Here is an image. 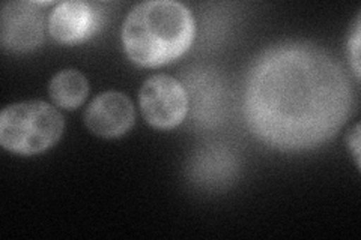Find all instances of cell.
<instances>
[{
  "mask_svg": "<svg viewBox=\"0 0 361 240\" xmlns=\"http://www.w3.org/2000/svg\"><path fill=\"white\" fill-rule=\"evenodd\" d=\"M349 61H351L353 70L357 78H360V18H357L355 27L351 38H349Z\"/></svg>",
  "mask_w": 361,
  "mask_h": 240,
  "instance_id": "9c48e42d",
  "label": "cell"
},
{
  "mask_svg": "<svg viewBox=\"0 0 361 240\" xmlns=\"http://www.w3.org/2000/svg\"><path fill=\"white\" fill-rule=\"evenodd\" d=\"M62 114L49 102L25 101L11 104L0 114V144L17 155H38L61 140Z\"/></svg>",
  "mask_w": 361,
  "mask_h": 240,
  "instance_id": "3957f363",
  "label": "cell"
},
{
  "mask_svg": "<svg viewBox=\"0 0 361 240\" xmlns=\"http://www.w3.org/2000/svg\"><path fill=\"white\" fill-rule=\"evenodd\" d=\"M39 2H9L2 8L0 38L11 51H32L44 41V14Z\"/></svg>",
  "mask_w": 361,
  "mask_h": 240,
  "instance_id": "5b68a950",
  "label": "cell"
},
{
  "mask_svg": "<svg viewBox=\"0 0 361 240\" xmlns=\"http://www.w3.org/2000/svg\"><path fill=\"white\" fill-rule=\"evenodd\" d=\"M195 35V17L185 5L175 0H151L128 13L122 26V45L135 65L157 68L183 56Z\"/></svg>",
  "mask_w": 361,
  "mask_h": 240,
  "instance_id": "7a4b0ae2",
  "label": "cell"
},
{
  "mask_svg": "<svg viewBox=\"0 0 361 240\" xmlns=\"http://www.w3.org/2000/svg\"><path fill=\"white\" fill-rule=\"evenodd\" d=\"M353 106L345 70L312 44L271 47L247 75L245 122L259 140L280 151H304L331 140Z\"/></svg>",
  "mask_w": 361,
  "mask_h": 240,
  "instance_id": "6da1fadb",
  "label": "cell"
},
{
  "mask_svg": "<svg viewBox=\"0 0 361 240\" xmlns=\"http://www.w3.org/2000/svg\"><path fill=\"white\" fill-rule=\"evenodd\" d=\"M99 15L92 5L66 0L54 6L49 18L50 37L61 44H78L89 39L98 29Z\"/></svg>",
  "mask_w": 361,
  "mask_h": 240,
  "instance_id": "52a82bcc",
  "label": "cell"
},
{
  "mask_svg": "<svg viewBox=\"0 0 361 240\" xmlns=\"http://www.w3.org/2000/svg\"><path fill=\"white\" fill-rule=\"evenodd\" d=\"M135 111L133 102L121 92L99 94L85 111L86 128L104 139H116L127 134L134 125Z\"/></svg>",
  "mask_w": 361,
  "mask_h": 240,
  "instance_id": "8992f818",
  "label": "cell"
},
{
  "mask_svg": "<svg viewBox=\"0 0 361 240\" xmlns=\"http://www.w3.org/2000/svg\"><path fill=\"white\" fill-rule=\"evenodd\" d=\"M139 104L145 120L157 130H172L184 122L188 111V94L179 80L158 74L143 83Z\"/></svg>",
  "mask_w": 361,
  "mask_h": 240,
  "instance_id": "277c9868",
  "label": "cell"
},
{
  "mask_svg": "<svg viewBox=\"0 0 361 240\" xmlns=\"http://www.w3.org/2000/svg\"><path fill=\"white\" fill-rule=\"evenodd\" d=\"M89 94L87 78L77 70H63L56 74L49 84V95L56 107L75 110Z\"/></svg>",
  "mask_w": 361,
  "mask_h": 240,
  "instance_id": "ba28073f",
  "label": "cell"
},
{
  "mask_svg": "<svg viewBox=\"0 0 361 240\" xmlns=\"http://www.w3.org/2000/svg\"><path fill=\"white\" fill-rule=\"evenodd\" d=\"M348 144L353 151L357 167H360V125H355L354 130L348 135Z\"/></svg>",
  "mask_w": 361,
  "mask_h": 240,
  "instance_id": "30bf717a",
  "label": "cell"
}]
</instances>
